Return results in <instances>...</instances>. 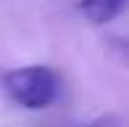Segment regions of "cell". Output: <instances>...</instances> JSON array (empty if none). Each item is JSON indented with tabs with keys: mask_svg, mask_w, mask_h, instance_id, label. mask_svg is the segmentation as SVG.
I'll use <instances>...</instances> for the list:
<instances>
[{
	"mask_svg": "<svg viewBox=\"0 0 129 127\" xmlns=\"http://www.w3.org/2000/svg\"><path fill=\"white\" fill-rule=\"evenodd\" d=\"M84 127H121V119L113 117V114H105V117H98L92 122H87Z\"/></svg>",
	"mask_w": 129,
	"mask_h": 127,
	"instance_id": "3",
	"label": "cell"
},
{
	"mask_svg": "<svg viewBox=\"0 0 129 127\" xmlns=\"http://www.w3.org/2000/svg\"><path fill=\"white\" fill-rule=\"evenodd\" d=\"M126 0H77L79 13L92 24H108L124 11Z\"/></svg>",
	"mask_w": 129,
	"mask_h": 127,
	"instance_id": "2",
	"label": "cell"
},
{
	"mask_svg": "<svg viewBox=\"0 0 129 127\" xmlns=\"http://www.w3.org/2000/svg\"><path fill=\"white\" fill-rule=\"evenodd\" d=\"M3 90L16 106L26 111H42L58 98V79L48 66H21L3 77Z\"/></svg>",
	"mask_w": 129,
	"mask_h": 127,
	"instance_id": "1",
	"label": "cell"
}]
</instances>
